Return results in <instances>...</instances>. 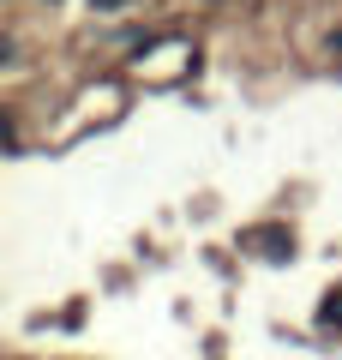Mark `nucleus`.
<instances>
[{"label": "nucleus", "instance_id": "2", "mask_svg": "<svg viewBox=\"0 0 342 360\" xmlns=\"http://www.w3.org/2000/svg\"><path fill=\"white\" fill-rule=\"evenodd\" d=\"M90 6H96V13H114V6H127V0H90Z\"/></svg>", "mask_w": 342, "mask_h": 360}, {"label": "nucleus", "instance_id": "3", "mask_svg": "<svg viewBox=\"0 0 342 360\" xmlns=\"http://www.w3.org/2000/svg\"><path fill=\"white\" fill-rule=\"evenodd\" d=\"M330 49H342V30H336V37H330Z\"/></svg>", "mask_w": 342, "mask_h": 360}, {"label": "nucleus", "instance_id": "1", "mask_svg": "<svg viewBox=\"0 0 342 360\" xmlns=\"http://www.w3.org/2000/svg\"><path fill=\"white\" fill-rule=\"evenodd\" d=\"M318 319H324V324H342V295H330L324 307H318Z\"/></svg>", "mask_w": 342, "mask_h": 360}]
</instances>
